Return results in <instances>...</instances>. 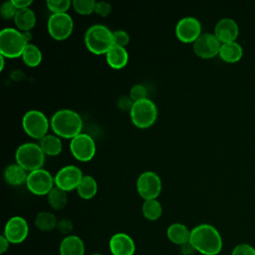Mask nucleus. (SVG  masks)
<instances>
[{
  "mask_svg": "<svg viewBox=\"0 0 255 255\" xmlns=\"http://www.w3.org/2000/svg\"><path fill=\"white\" fill-rule=\"evenodd\" d=\"M189 243L203 255H217L222 249V238L218 230L207 223L199 224L190 231Z\"/></svg>",
  "mask_w": 255,
  "mask_h": 255,
  "instance_id": "1",
  "label": "nucleus"
},
{
  "mask_svg": "<svg viewBox=\"0 0 255 255\" xmlns=\"http://www.w3.org/2000/svg\"><path fill=\"white\" fill-rule=\"evenodd\" d=\"M50 125L56 135L64 138H73L82 132L83 120L81 116L70 109H62L54 113Z\"/></svg>",
  "mask_w": 255,
  "mask_h": 255,
  "instance_id": "2",
  "label": "nucleus"
},
{
  "mask_svg": "<svg viewBox=\"0 0 255 255\" xmlns=\"http://www.w3.org/2000/svg\"><path fill=\"white\" fill-rule=\"evenodd\" d=\"M32 35L15 28H4L0 32V54L5 58L21 57Z\"/></svg>",
  "mask_w": 255,
  "mask_h": 255,
  "instance_id": "3",
  "label": "nucleus"
},
{
  "mask_svg": "<svg viewBox=\"0 0 255 255\" xmlns=\"http://www.w3.org/2000/svg\"><path fill=\"white\" fill-rule=\"evenodd\" d=\"M84 42L87 49L97 55L107 54L115 45L113 32L103 24L90 26L85 32Z\"/></svg>",
  "mask_w": 255,
  "mask_h": 255,
  "instance_id": "4",
  "label": "nucleus"
},
{
  "mask_svg": "<svg viewBox=\"0 0 255 255\" xmlns=\"http://www.w3.org/2000/svg\"><path fill=\"white\" fill-rule=\"evenodd\" d=\"M45 155L40 144L35 142H24L15 151L16 163L29 172L42 168L45 162Z\"/></svg>",
  "mask_w": 255,
  "mask_h": 255,
  "instance_id": "5",
  "label": "nucleus"
},
{
  "mask_svg": "<svg viewBox=\"0 0 255 255\" xmlns=\"http://www.w3.org/2000/svg\"><path fill=\"white\" fill-rule=\"evenodd\" d=\"M129 114L130 120L136 128H146L154 124L157 118V108L151 100L144 99L134 102Z\"/></svg>",
  "mask_w": 255,
  "mask_h": 255,
  "instance_id": "6",
  "label": "nucleus"
},
{
  "mask_svg": "<svg viewBox=\"0 0 255 255\" xmlns=\"http://www.w3.org/2000/svg\"><path fill=\"white\" fill-rule=\"evenodd\" d=\"M50 122L46 115L39 110H30L22 118V128L31 137L41 139L48 134Z\"/></svg>",
  "mask_w": 255,
  "mask_h": 255,
  "instance_id": "7",
  "label": "nucleus"
},
{
  "mask_svg": "<svg viewBox=\"0 0 255 255\" xmlns=\"http://www.w3.org/2000/svg\"><path fill=\"white\" fill-rule=\"evenodd\" d=\"M47 28L55 40L62 41L72 34L74 22L68 13H52L48 19Z\"/></svg>",
  "mask_w": 255,
  "mask_h": 255,
  "instance_id": "8",
  "label": "nucleus"
},
{
  "mask_svg": "<svg viewBox=\"0 0 255 255\" xmlns=\"http://www.w3.org/2000/svg\"><path fill=\"white\" fill-rule=\"evenodd\" d=\"M54 184V177L44 168H39L28 173L26 181L27 188L36 195H48Z\"/></svg>",
  "mask_w": 255,
  "mask_h": 255,
  "instance_id": "9",
  "label": "nucleus"
},
{
  "mask_svg": "<svg viewBox=\"0 0 255 255\" xmlns=\"http://www.w3.org/2000/svg\"><path fill=\"white\" fill-rule=\"evenodd\" d=\"M136 190L144 200L156 199L161 191L159 175L150 170L140 173L136 180Z\"/></svg>",
  "mask_w": 255,
  "mask_h": 255,
  "instance_id": "10",
  "label": "nucleus"
},
{
  "mask_svg": "<svg viewBox=\"0 0 255 255\" xmlns=\"http://www.w3.org/2000/svg\"><path fill=\"white\" fill-rule=\"evenodd\" d=\"M70 150L76 159L89 161L96 153V142L91 135L81 132L71 139Z\"/></svg>",
  "mask_w": 255,
  "mask_h": 255,
  "instance_id": "11",
  "label": "nucleus"
},
{
  "mask_svg": "<svg viewBox=\"0 0 255 255\" xmlns=\"http://www.w3.org/2000/svg\"><path fill=\"white\" fill-rule=\"evenodd\" d=\"M83 172L80 167L69 164L61 167L54 176L55 185L59 188L67 191L77 189L81 179L83 178Z\"/></svg>",
  "mask_w": 255,
  "mask_h": 255,
  "instance_id": "12",
  "label": "nucleus"
},
{
  "mask_svg": "<svg viewBox=\"0 0 255 255\" xmlns=\"http://www.w3.org/2000/svg\"><path fill=\"white\" fill-rule=\"evenodd\" d=\"M201 34V24L192 16L181 18L175 26V35L183 43H194Z\"/></svg>",
  "mask_w": 255,
  "mask_h": 255,
  "instance_id": "13",
  "label": "nucleus"
},
{
  "mask_svg": "<svg viewBox=\"0 0 255 255\" xmlns=\"http://www.w3.org/2000/svg\"><path fill=\"white\" fill-rule=\"evenodd\" d=\"M221 43L214 33H202L193 43V52L202 59H210L219 55Z\"/></svg>",
  "mask_w": 255,
  "mask_h": 255,
  "instance_id": "14",
  "label": "nucleus"
},
{
  "mask_svg": "<svg viewBox=\"0 0 255 255\" xmlns=\"http://www.w3.org/2000/svg\"><path fill=\"white\" fill-rule=\"evenodd\" d=\"M29 226L27 221L21 216L11 217L4 228V236L12 244L22 243L28 236Z\"/></svg>",
  "mask_w": 255,
  "mask_h": 255,
  "instance_id": "15",
  "label": "nucleus"
},
{
  "mask_svg": "<svg viewBox=\"0 0 255 255\" xmlns=\"http://www.w3.org/2000/svg\"><path fill=\"white\" fill-rule=\"evenodd\" d=\"M214 35L221 44L235 42L239 35V27L231 18L220 19L214 27Z\"/></svg>",
  "mask_w": 255,
  "mask_h": 255,
  "instance_id": "16",
  "label": "nucleus"
},
{
  "mask_svg": "<svg viewBox=\"0 0 255 255\" xmlns=\"http://www.w3.org/2000/svg\"><path fill=\"white\" fill-rule=\"evenodd\" d=\"M109 247L113 255H133L135 252V244L131 237L122 232L112 236Z\"/></svg>",
  "mask_w": 255,
  "mask_h": 255,
  "instance_id": "17",
  "label": "nucleus"
},
{
  "mask_svg": "<svg viewBox=\"0 0 255 255\" xmlns=\"http://www.w3.org/2000/svg\"><path fill=\"white\" fill-rule=\"evenodd\" d=\"M28 173L29 172H27V170L18 163H12L4 169V178L8 184L12 186H19L26 183Z\"/></svg>",
  "mask_w": 255,
  "mask_h": 255,
  "instance_id": "18",
  "label": "nucleus"
},
{
  "mask_svg": "<svg viewBox=\"0 0 255 255\" xmlns=\"http://www.w3.org/2000/svg\"><path fill=\"white\" fill-rule=\"evenodd\" d=\"M85 245L83 240L76 235L66 236L60 244V255H84Z\"/></svg>",
  "mask_w": 255,
  "mask_h": 255,
  "instance_id": "19",
  "label": "nucleus"
},
{
  "mask_svg": "<svg viewBox=\"0 0 255 255\" xmlns=\"http://www.w3.org/2000/svg\"><path fill=\"white\" fill-rule=\"evenodd\" d=\"M107 63L113 69H122L128 62V53L126 48L114 45L106 54Z\"/></svg>",
  "mask_w": 255,
  "mask_h": 255,
  "instance_id": "20",
  "label": "nucleus"
},
{
  "mask_svg": "<svg viewBox=\"0 0 255 255\" xmlns=\"http://www.w3.org/2000/svg\"><path fill=\"white\" fill-rule=\"evenodd\" d=\"M166 235L172 243L182 246L189 242L190 231L184 224L172 223L168 226Z\"/></svg>",
  "mask_w": 255,
  "mask_h": 255,
  "instance_id": "21",
  "label": "nucleus"
},
{
  "mask_svg": "<svg viewBox=\"0 0 255 255\" xmlns=\"http://www.w3.org/2000/svg\"><path fill=\"white\" fill-rule=\"evenodd\" d=\"M14 23L21 32H29L36 24L35 12L30 8L20 9L14 17Z\"/></svg>",
  "mask_w": 255,
  "mask_h": 255,
  "instance_id": "22",
  "label": "nucleus"
},
{
  "mask_svg": "<svg viewBox=\"0 0 255 255\" xmlns=\"http://www.w3.org/2000/svg\"><path fill=\"white\" fill-rule=\"evenodd\" d=\"M243 56V49L237 42L221 44L219 50V57L226 63H236L241 60Z\"/></svg>",
  "mask_w": 255,
  "mask_h": 255,
  "instance_id": "23",
  "label": "nucleus"
},
{
  "mask_svg": "<svg viewBox=\"0 0 255 255\" xmlns=\"http://www.w3.org/2000/svg\"><path fill=\"white\" fill-rule=\"evenodd\" d=\"M40 146L46 155H58L63 148V143L60 136L56 134H46L40 139Z\"/></svg>",
  "mask_w": 255,
  "mask_h": 255,
  "instance_id": "24",
  "label": "nucleus"
},
{
  "mask_svg": "<svg viewBox=\"0 0 255 255\" xmlns=\"http://www.w3.org/2000/svg\"><path fill=\"white\" fill-rule=\"evenodd\" d=\"M97 191L98 183L96 179L92 175H84L77 187L79 196L83 199H91L96 195Z\"/></svg>",
  "mask_w": 255,
  "mask_h": 255,
  "instance_id": "25",
  "label": "nucleus"
},
{
  "mask_svg": "<svg viewBox=\"0 0 255 255\" xmlns=\"http://www.w3.org/2000/svg\"><path fill=\"white\" fill-rule=\"evenodd\" d=\"M21 58H22L23 62L28 67L34 68V67H37V66H39L41 64L43 55H42L41 50L35 44L29 43L25 47Z\"/></svg>",
  "mask_w": 255,
  "mask_h": 255,
  "instance_id": "26",
  "label": "nucleus"
},
{
  "mask_svg": "<svg viewBox=\"0 0 255 255\" xmlns=\"http://www.w3.org/2000/svg\"><path fill=\"white\" fill-rule=\"evenodd\" d=\"M57 217L52 212L42 211L36 215L35 225L42 231H51L57 227Z\"/></svg>",
  "mask_w": 255,
  "mask_h": 255,
  "instance_id": "27",
  "label": "nucleus"
},
{
  "mask_svg": "<svg viewBox=\"0 0 255 255\" xmlns=\"http://www.w3.org/2000/svg\"><path fill=\"white\" fill-rule=\"evenodd\" d=\"M48 202L50 206L55 210L63 209L68 201L67 192L58 186H54L51 191L48 193Z\"/></svg>",
  "mask_w": 255,
  "mask_h": 255,
  "instance_id": "28",
  "label": "nucleus"
},
{
  "mask_svg": "<svg viewBox=\"0 0 255 255\" xmlns=\"http://www.w3.org/2000/svg\"><path fill=\"white\" fill-rule=\"evenodd\" d=\"M141 211L143 216L147 220L154 221L161 216L162 207L160 202L157 199H149V200H144L141 207Z\"/></svg>",
  "mask_w": 255,
  "mask_h": 255,
  "instance_id": "29",
  "label": "nucleus"
},
{
  "mask_svg": "<svg viewBox=\"0 0 255 255\" xmlns=\"http://www.w3.org/2000/svg\"><path fill=\"white\" fill-rule=\"evenodd\" d=\"M96 1L95 0H73L72 5L76 12L82 15H89L93 12H95L96 7Z\"/></svg>",
  "mask_w": 255,
  "mask_h": 255,
  "instance_id": "30",
  "label": "nucleus"
},
{
  "mask_svg": "<svg viewBox=\"0 0 255 255\" xmlns=\"http://www.w3.org/2000/svg\"><path fill=\"white\" fill-rule=\"evenodd\" d=\"M46 5L53 13H67L72 1L70 0H47Z\"/></svg>",
  "mask_w": 255,
  "mask_h": 255,
  "instance_id": "31",
  "label": "nucleus"
},
{
  "mask_svg": "<svg viewBox=\"0 0 255 255\" xmlns=\"http://www.w3.org/2000/svg\"><path fill=\"white\" fill-rule=\"evenodd\" d=\"M129 97L131 98V100L133 102H137V101H141L144 99H147V90L146 88L141 85V84H136L133 85L130 88L129 91Z\"/></svg>",
  "mask_w": 255,
  "mask_h": 255,
  "instance_id": "32",
  "label": "nucleus"
},
{
  "mask_svg": "<svg viewBox=\"0 0 255 255\" xmlns=\"http://www.w3.org/2000/svg\"><path fill=\"white\" fill-rule=\"evenodd\" d=\"M18 9L16 8V6L14 5L13 1L10 0V1H5L2 5H1V8H0V13H1V16L4 18V19H14L16 13H17Z\"/></svg>",
  "mask_w": 255,
  "mask_h": 255,
  "instance_id": "33",
  "label": "nucleus"
},
{
  "mask_svg": "<svg viewBox=\"0 0 255 255\" xmlns=\"http://www.w3.org/2000/svg\"><path fill=\"white\" fill-rule=\"evenodd\" d=\"M113 36H114L115 45L126 48V46L129 43V35L125 30L113 31Z\"/></svg>",
  "mask_w": 255,
  "mask_h": 255,
  "instance_id": "34",
  "label": "nucleus"
},
{
  "mask_svg": "<svg viewBox=\"0 0 255 255\" xmlns=\"http://www.w3.org/2000/svg\"><path fill=\"white\" fill-rule=\"evenodd\" d=\"M231 255H255V248L247 243H240L234 247Z\"/></svg>",
  "mask_w": 255,
  "mask_h": 255,
  "instance_id": "35",
  "label": "nucleus"
},
{
  "mask_svg": "<svg viewBox=\"0 0 255 255\" xmlns=\"http://www.w3.org/2000/svg\"><path fill=\"white\" fill-rule=\"evenodd\" d=\"M95 12L101 17H107L112 12V5L106 1H98L96 3Z\"/></svg>",
  "mask_w": 255,
  "mask_h": 255,
  "instance_id": "36",
  "label": "nucleus"
},
{
  "mask_svg": "<svg viewBox=\"0 0 255 255\" xmlns=\"http://www.w3.org/2000/svg\"><path fill=\"white\" fill-rule=\"evenodd\" d=\"M57 228H58V230H59L62 234L68 235V234L71 233L72 230H73V223H72V221H71L70 219H68V218H62L61 220L58 221Z\"/></svg>",
  "mask_w": 255,
  "mask_h": 255,
  "instance_id": "37",
  "label": "nucleus"
},
{
  "mask_svg": "<svg viewBox=\"0 0 255 255\" xmlns=\"http://www.w3.org/2000/svg\"><path fill=\"white\" fill-rule=\"evenodd\" d=\"M133 101L131 100V98L129 96H122L118 99L117 105L118 107L123 110V111H129L131 110L132 106H133Z\"/></svg>",
  "mask_w": 255,
  "mask_h": 255,
  "instance_id": "38",
  "label": "nucleus"
},
{
  "mask_svg": "<svg viewBox=\"0 0 255 255\" xmlns=\"http://www.w3.org/2000/svg\"><path fill=\"white\" fill-rule=\"evenodd\" d=\"M12 1L18 10L29 8V6L33 3L32 0H12Z\"/></svg>",
  "mask_w": 255,
  "mask_h": 255,
  "instance_id": "39",
  "label": "nucleus"
},
{
  "mask_svg": "<svg viewBox=\"0 0 255 255\" xmlns=\"http://www.w3.org/2000/svg\"><path fill=\"white\" fill-rule=\"evenodd\" d=\"M9 241L7 240V238L4 235L0 236V253L3 254L7 251L8 247H9Z\"/></svg>",
  "mask_w": 255,
  "mask_h": 255,
  "instance_id": "40",
  "label": "nucleus"
},
{
  "mask_svg": "<svg viewBox=\"0 0 255 255\" xmlns=\"http://www.w3.org/2000/svg\"><path fill=\"white\" fill-rule=\"evenodd\" d=\"M0 70L2 71L4 69V65H5V57L3 55L0 54Z\"/></svg>",
  "mask_w": 255,
  "mask_h": 255,
  "instance_id": "41",
  "label": "nucleus"
},
{
  "mask_svg": "<svg viewBox=\"0 0 255 255\" xmlns=\"http://www.w3.org/2000/svg\"><path fill=\"white\" fill-rule=\"evenodd\" d=\"M93 255H101V254H93Z\"/></svg>",
  "mask_w": 255,
  "mask_h": 255,
  "instance_id": "42",
  "label": "nucleus"
}]
</instances>
